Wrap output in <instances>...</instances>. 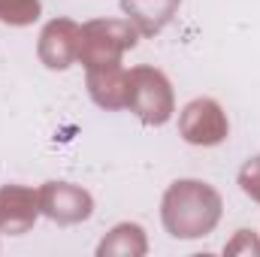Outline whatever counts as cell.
<instances>
[{"label":"cell","mask_w":260,"mask_h":257,"mask_svg":"<svg viewBox=\"0 0 260 257\" xmlns=\"http://www.w3.org/2000/svg\"><path fill=\"white\" fill-rule=\"evenodd\" d=\"M182 0H121V9L130 21L136 24V30L142 37H154L160 34L173 15L179 12Z\"/></svg>","instance_id":"9"},{"label":"cell","mask_w":260,"mask_h":257,"mask_svg":"<svg viewBox=\"0 0 260 257\" xmlns=\"http://www.w3.org/2000/svg\"><path fill=\"white\" fill-rule=\"evenodd\" d=\"M221 209H224L221 194L212 185L197 179H182L167 188L160 203V218L170 236L200 239L215 230V224L221 221Z\"/></svg>","instance_id":"1"},{"label":"cell","mask_w":260,"mask_h":257,"mask_svg":"<svg viewBox=\"0 0 260 257\" xmlns=\"http://www.w3.org/2000/svg\"><path fill=\"white\" fill-rule=\"evenodd\" d=\"M40 212L49 215L58 224H79L91 218L94 200L91 194L70 182H46L40 188Z\"/></svg>","instance_id":"5"},{"label":"cell","mask_w":260,"mask_h":257,"mask_svg":"<svg viewBox=\"0 0 260 257\" xmlns=\"http://www.w3.org/2000/svg\"><path fill=\"white\" fill-rule=\"evenodd\" d=\"M40 212V191L9 185L0 191V233H24Z\"/></svg>","instance_id":"7"},{"label":"cell","mask_w":260,"mask_h":257,"mask_svg":"<svg viewBox=\"0 0 260 257\" xmlns=\"http://www.w3.org/2000/svg\"><path fill=\"white\" fill-rule=\"evenodd\" d=\"M239 188H242V194H248L254 203H260V154L242 164V170H239Z\"/></svg>","instance_id":"12"},{"label":"cell","mask_w":260,"mask_h":257,"mask_svg":"<svg viewBox=\"0 0 260 257\" xmlns=\"http://www.w3.org/2000/svg\"><path fill=\"white\" fill-rule=\"evenodd\" d=\"M100 257L118 254V257H139L145 254V233L139 224H118L97 248Z\"/></svg>","instance_id":"10"},{"label":"cell","mask_w":260,"mask_h":257,"mask_svg":"<svg viewBox=\"0 0 260 257\" xmlns=\"http://www.w3.org/2000/svg\"><path fill=\"white\" fill-rule=\"evenodd\" d=\"M124 106L139 115L142 124H151V127L167 124L173 118V112H176L170 79L154 67L127 70V103Z\"/></svg>","instance_id":"3"},{"label":"cell","mask_w":260,"mask_h":257,"mask_svg":"<svg viewBox=\"0 0 260 257\" xmlns=\"http://www.w3.org/2000/svg\"><path fill=\"white\" fill-rule=\"evenodd\" d=\"M79 24L70 18H55L40 34V61L49 70H67L79 61Z\"/></svg>","instance_id":"6"},{"label":"cell","mask_w":260,"mask_h":257,"mask_svg":"<svg viewBox=\"0 0 260 257\" xmlns=\"http://www.w3.org/2000/svg\"><path fill=\"white\" fill-rule=\"evenodd\" d=\"M37 18H40V0H0V21L21 27Z\"/></svg>","instance_id":"11"},{"label":"cell","mask_w":260,"mask_h":257,"mask_svg":"<svg viewBox=\"0 0 260 257\" xmlns=\"http://www.w3.org/2000/svg\"><path fill=\"white\" fill-rule=\"evenodd\" d=\"M139 30L130 18H94L79 30V61L88 67L115 64L121 55L136 46Z\"/></svg>","instance_id":"2"},{"label":"cell","mask_w":260,"mask_h":257,"mask_svg":"<svg viewBox=\"0 0 260 257\" xmlns=\"http://www.w3.org/2000/svg\"><path fill=\"white\" fill-rule=\"evenodd\" d=\"M88 91L103 109H124L127 103V70L121 61L88 67Z\"/></svg>","instance_id":"8"},{"label":"cell","mask_w":260,"mask_h":257,"mask_svg":"<svg viewBox=\"0 0 260 257\" xmlns=\"http://www.w3.org/2000/svg\"><path fill=\"white\" fill-rule=\"evenodd\" d=\"M227 254H236V251H254L260 254V245L254 242V236H251V230H239V236H236V242H230L227 248H224Z\"/></svg>","instance_id":"13"},{"label":"cell","mask_w":260,"mask_h":257,"mask_svg":"<svg viewBox=\"0 0 260 257\" xmlns=\"http://www.w3.org/2000/svg\"><path fill=\"white\" fill-rule=\"evenodd\" d=\"M227 130L230 127H227L224 109L209 97L191 100L179 115V133L191 145H218L227 139Z\"/></svg>","instance_id":"4"}]
</instances>
